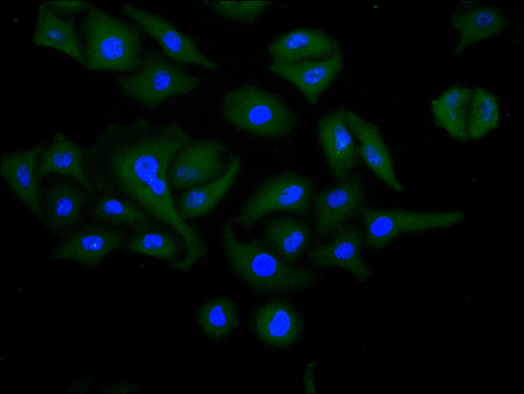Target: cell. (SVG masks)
Instances as JSON below:
<instances>
[{"instance_id": "obj_20", "label": "cell", "mask_w": 524, "mask_h": 394, "mask_svg": "<svg viewBox=\"0 0 524 394\" xmlns=\"http://www.w3.org/2000/svg\"><path fill=\"white\" fill-rule=\"evenodd\" d=\"M363 218V243L373 251H379L399 235L419 229L420 215L398 209H381L365 206Z\"/></svg>"}, {"instance_id": "obj_7", "label": "cell", "mask_w": 524, "mask_h": 394, "mask_svg": "<svg viewBox=\"0 0 524 394\" xmlns=\"http://www.w3.org/2000/svg\"><path fill=\"white\" fill-rule=\"evenodd\" d=\"M233 155L216 140L192 141L173 159L168 173L170 186L189 189L209 182L227 171Z\"/></svg>"}, {"instance_id": "obj_19", "label": "cell", "mask_w": 524, "mask_h": 394, "mask_svg": "<svg viewBox=\"0 0 524 394\" xmlns=\"http://www.w3.org/2000/svg\"><path fill=\"white\" fill-rule=\"evenodd\" d=\"M40 179L48 174L71 178L81 185L92 196L95 194L86 175L84 151L61 132L55 133L48 145L40 152L37 161Z\"/></svg>"}, {"instance_id": "obj_32", "label": "cell", "mask_w": 524, "mask_h": 394, "mask_svg": "<svg viewBox=\"0 0 524 394\" xmlns=\"http://www.w3.org/2000/svg\"><path fill=\"white\" fill-rule=\"evenodd\" d=\"M315 366L314 363L309 364L304 372L303 377L304 389L307 393H315L316 392L313 377Z\"/></svg>"}, {"instance_id": "obj_26", "label": "cell", "mask_w": 524, "mask_h": 394, "mask_svg": "<svg viewBox=\"0 0 524 394\" xmlns=\"http://www.w3.org/2000/svg\"><path fill=\"white\" fill-rule=\"evenodd\" d=\"M88 211L93 220L115 227L137 230L150 226L152 221V218L140 207L108 194H98L90 203Z\"/></svg>"}, {"instance_id": "obj_3", "label": "cell", "mask_w": 524, "mask_h": 394, "mask_svg": "<svg viewBox=\"0 0 524 394\" xmlns=\"http://www.w3.org/2000/svg\"><path fill=\"white\" fill-rule=\"evenodd\" d=\"M80 30L84 42V64L89 69L128 73L139 69L143 35L135 23L91 6Z\"/></svg>"}, {"instance_id": "obj_6", "label": "cell", "mask_w": 524, "mask_h": 394, "mask_svg": "<svg viewBox=\"0 0 524 394\" xmlns=\"http://www.w3.org/2000/svg\"><path fill=\"white\" fill-rule=\"evenodd\" d=\"M313 190L308 176L292 170L280 173L263 180L232 220L250 228L274 212L306 214L311 208Z\"/></svg>"}, {"instance_id": "obj_5", "label": "cell", "mask_w": 524, "mask_h": 394, "mask_svg": "<svg viewBox=\"0 0 524 394\" xmlns=\"http://www.w3.org/2000/svg\"><path fill=\"white\" fill-rule=\"evenodd\" d=\"M115 81L125 96L150 109L171 97L191 92L200 82L197 77L150 47L144 49L138 71L117 76Z\"/></svg>"}, {"instance_id": "obj_9", "label": "cell", "mask_w": 524, "mask_h": 394, "mask_svg": "<svg viewBox=\"0 0 524 394\" xmlns=\"http://www.w3.org/2000/svg\"><path fill=\"white\" fill-rule=\"evenodd\" d=\"M124 235L116 227L93 220L64 235L51 253L54 260L71 261L97 268L110 252L123 245Z\"/></svg>"}, {"instance_id": "obj_17", "label": "cell", "mask_w": 524, "mask_h": 394, "mask_svg": "<svg viewBox=\"0 0 524 394\" xmlns=\"http://www.w3.org/2000/svg\"><path fill=\"white\" fill-rule=\"evenodd\" d=\"M346 121L354 137L359 142L357 145L359 157L385 184L396 192L401 191L403 186L378 126L349 110H347Z\"/></svg>"}, {"instance_id": "obj_18", "label": "cell", "mask_w": 524, "mask_h": 394, "mask_svg": "<svg viewBox=\"0 0 524 394\" xmlns=\"http://www.w3.org/2000/svg\"><path fill=\"white\" fill-rule=\"evenodd\" d=\"M274 61L291 63L310 58H324L340 52L338 41L322 31L307 28L280 35L268 49Z\"/></svg>"}, {"instance_id": "obj_28", "label": "cell", "mask_w": 524, "mask_h": 394, "mask_svg": "<svg viewBox=\"0 0 524 394\" xmlns=\"http://www.w3.org/2000/svg\"><path fill=\"white\" fill-rule=\"evenodd\" d=\"M196 321L207 336L221 339L228 336L237 327V309L229 298L216 296L198 308Z\"/></svg>"}, {"instance_id": "obj_31", "label": "cell", "mask_w": 524, "mask_h": 394, "mask_svg": "<svg viewBox=\"0 0 524 394\" xmlns=\"http://www.w3.org/2000/svg\"><path fill=\"white\" fill-rule=\"evenodd\" d=\"M51 9L58 15L71 16L90 7L85 1H48Z\"/></svg>"}, {"instance_id": "obj_22", "label": "cell", "mask_w": 524, "mask_h": 394, "mask_svg": "<svg viewBox=\"0 0 524 394\" xmlns=\"http://www.w3.org/2000/svg\"><path fill=\"white\" fill-rule=\"evenodd\" d=\"M450 25L460 34L455 52L460 53L470 45L491 38L508 26L503 12L495 6L459 10L451 17Z\"/></svg>"}, {"instance_id": "obj_8", "label": "cell", "mask_w": 524, "mask_h": 394, "mask_svg": "<svg viewBox=\"0 0 524 394\" xmlns=\"http://www.w3.org/2000/svg\"><path fill=\"white\" fill-rule=\"evenodd\" d=\"M365 185L362 175L352 174L335 186L313 194L312 205L316 235L324 238L361 213L365 206Z\"/></svg>"}, {"instance_id": "obj_15", "label": "cell", "mask_w": 524, "mask_h": 394, "mask_svg": "<svg viewBox=\"0 0 524 394\" xmlns=\"http://www.w3.org/2000/svg\"><path fill=\"white\" fill-rule=\"evenodd\" d=\"M251 325L258 339L267 346L287 349L297 343L304 333L302 318L290 303L280 299L267 302L255 311Z\"/></svg>"}, {"instance_id": "obj_29", "label": "cell", "mask_w": 524, "mask_h": 394, "mask_svg": "<svg viewBox=\"0 0 524 394\" xmlns=\"http://www.w3.org/2000/svg\"><path fill=\"white\" fill-rule=\"evenodd\" d=\"M499 107L496 98L482 88L473 90L469 121V138L483 137L497 125Z\"/></svg>"}, {"instance_id": "obj_23", "label": "cell", "mask_w": 524, "mask_h": 394, "mask_svg": "<svg viewBox=\"0 0 524 394\" xmlns=\"http://www.w3.org/2000/svg\"><path fill=\"white\" fill-rule=\"evenodd\" d=\"M310 238V229L306 222L293 217L279 216L267 223L261 241L279 258L296 264Z\"/></svg>"}, {"instance_id": "obj_30", "label": "cell", "mask_w": 524, "mask_h": 394, "mask_svg": "<svg viewBox=\"0 0 524 394\" xmlns=\"http://www.w3.org/2000/svg\"><path fill=\"white\" fill-rule=\"evenodd\" d=\"M226 19L252 22L258 19L270 4L269 1H215L206 2Z\"/></svg>"}, {"instance_id": "obj_11", "label": "cell", "mask_w": 524, "mask_h": 394, "mask_svg": "<svg viewBox=\"0 0 524 394\" xmlns=\"http://www.w3.org/2000/svg\"><path fill=\"white\" fill-rule=\"evenodd\" d=\"M92 196L75 180L64 176L48 180L41 191L43 223L53 236H64L81 224Z\"/></svg>"}, {"instance_id": "obj_21", "label": "cell", "mask_w": 524, "mask_h": 394, "mask_svg": "<svg viewBox=\"0 0 524 394\" xmlns=\"http://www.w3.org/2000/svg\"><path fill=\"white\" fill-rule=\"evenodd\" d=\"M32 41L36 45L54 49L84 63L83 47L73 21L60 18L48 1L38 6Z\"/></svg>"}, {"instance_id": "obj_1", "label": "cell", "mask_w": 524, "mask_h": 394, "mask_svg": "<svg viewBox=\"0 0 524 394\" xmlns=\"http://www.w3.org/2000/svg\"><path fill=\"white\" fill-rule=\"evenodd\" d=\"M192 141L177 123L139 119L111 124L84 150L85 170L95 194L126 200L188 243L197 230L176 205L168 173L176 154Z\"/></svg>"}, {"instance_id": "obj_10", "label": "cell", "mask_w": 524, "mask_h": 394, "mask_svg": "<svg viewBox=\"0 0 524 394\" xmlns=\"http://www.w3.org/2000/svg\"><path fill=\"white\" fill-rule=\"evenodd\" d=\"M121 11L158 42L167 58L209 71L217 69L216 63L200 51L192 38L159 14L129 4L122 5Z\"/></svg>"}, {"instance_id": "obj_24", "label": "cell", "mask_w": 524, "mask_h": 394, "mask_svg": "<svg viewBox=\"0 0 524 394\" xmlns=\"http://www.w3.org/2000/svg\"><path fill=\"white\" fill-rule=\"evenodd\" d=\"M241 167V158L233 155L227 171L219 178L185 191L178 202V210L185 219L208 214L220 203L234 184Z\"/></svg>"}, {"instance_id": "obj_16", "label": "cell", "mask_w": 524, "mask_h": 394, "mask_svg": "<svg viewBox=\"0 0 524 394\" xmlns=\"http://www.w3.org/2000/svg\"><path fill=\"white\" fill-rule=\"evenodd\" d=\"M343 67V59L339 52L319 60H307L291 63L274 61L269 69L293 84L310 104H314Z\"/></svg>"}, {"instance_id": "obj_25", "label": "cell", "mask_w": 524, "mask_h": 394, "mask_svg": "<svg viewBox=\"0 0 524 394\" xmlns=\"http://www.w3.org/2000/svg\"><path fill=\"white\" fill-rule=\"evenodd\" d=\"M473 90L457 86L449 88L431 103L436 122L453 138H469V128Z\"/></svg>"}, {"instance_id": "obj_12", "label": "cell", "mask_w": 524, "mask_h": 394, "mask_svg": "<svg viewBox=\"0 0 524 394\" xmlns=\"http://www.w3.org/2000/svg\"><path fill=\"white\" fill-rule=\"evenodd\" d=\"M329 243L312 246L308 251L310 261L319 268L336 267L348 271L359 282L372 275L373 271L362 257L363 235L358 228L344 224L333 233Z\"/></svg>"}, {"instance_id": "obj_14", "label": "cell", "mask_w": 524, "mask_h": 394, "mask_svg": "<svg viewBox=\"0 0 524 394\" xmlns=\"http://www.w3.org/2000/svg\"><path fill=\"white\" fill-rule=\"evenodd\" d=\"M44 146L41 142L27 149L5 151L1 155L2 177L20 202L41 223V189L37 161Z\"/></svg>"}, {"instance_id": "obj_2", "label": "cell", "mask_w": 524, "mask_h": 394, "mask_svg": "<svg viewBox=\"0 0 524 394\" xmlns=\"http://www.w3.org/2000/svg\"><path fill=\"white\" fill-rule=\"evenodd\" d=\"M234 225L232 219L224 224L222 247L230 270L250 290L262 294L294 293L305 290L318 281L316 271L284 261L261 241L240 240Z\"/></svg>"}, {"instance_id": "obj_4", "label": "cell", "mask_w": 524, "mask_h": 394, "mask_svg": "<svg viewBox=\"0 0 524 394\" xmlns=\"http://www.w3.org/2000/svg\"><path fill=\"white\" fill-rule=\"evenodd\" d=\"M221 112L234 127L263 137H286L297 123L296 114L281 97L254 85L242 86L226 92Z\"/></svg>"}, {"instance_id": "obj_13", "label": "cell", "mask_w": 524, "mask_h": 394, "mask_svg": "<svg viewBox=\"0 0 524 394\" xmlns=\"http://www.w3.org/2000/svg\"><path fill=\"white\" fill-rule=\"evenodd\" d=\"M346 109L339 107L317 123V136L327 164L340 181L352 174L358 166L357 145L346 121Z\"/></svg>"}, {"instance_id": "obj_27", "label": "cell", "mask_w": 524, "mask_h": 394, "mask_svg": "<svg viewBox=\"0 0 524 394\" xmlns=\"http://www.w3.org/2000/svg\"><path fill=\"white\" fill-rule=\"evenodd\" d=\"M182 244L176 235L149 226L137 230L125 239L123 246L129 252L168 261L172 265L182 257Z\"/></svg>"}]
</instances>
